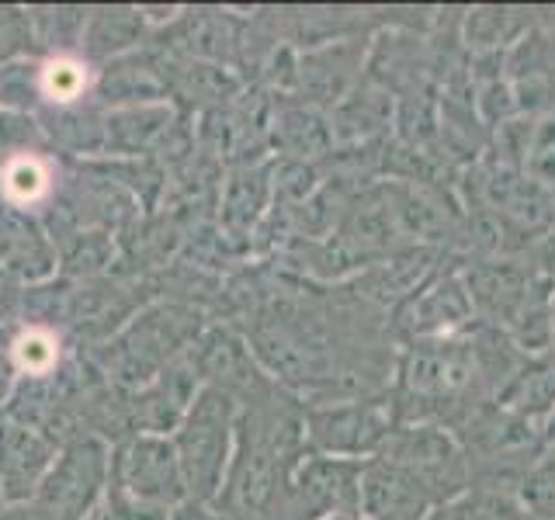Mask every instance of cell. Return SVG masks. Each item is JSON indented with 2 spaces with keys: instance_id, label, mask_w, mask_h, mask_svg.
<instances>
[{
  "instance_id": "6da1fadb",
  "label": "cell",
  "mask_w": 555,
  "mask_h": 520,
  "mask_svg": "<svg viewBox=\"0 0 555 520\" xmlns=\"http://www.w3.org/2000/svg\"><path fill=\"white\" fill-rule=\"evenodd\" d=\"M392 416L375 403H354L340 410H326L312 420V438L323 451L344 455L347 461H364L378 455L392 433Z\"/></svg>"
},
{
  "instance_id": "7a4b0ae2",
  "label": "cell",
  "mask_w": 555,
  "mask_h": 520,
  "mask_svg": "<svg viewBox=\"0 0 555 520\" xmlns=\"http://www.w3.org/2000/svg\"><path fill=\"white\" fill-rule=\"evenodd\" d=\"M525 503L534 510V517L555 520V465L538 468L525 482Z\"/></svg>"
}]
</instances>
